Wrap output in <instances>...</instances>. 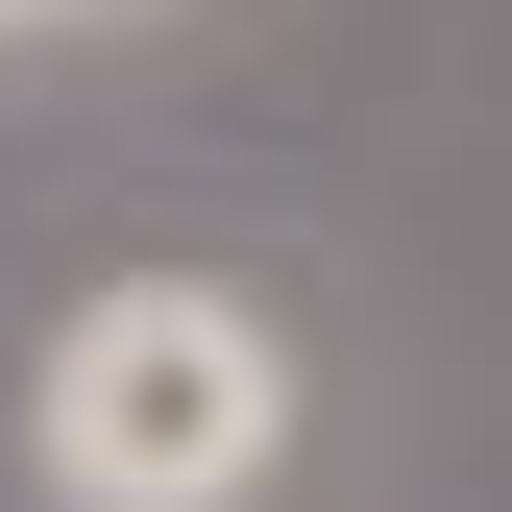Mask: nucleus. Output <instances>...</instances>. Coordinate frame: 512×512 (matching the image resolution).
<instances>
[{"mask_svg":"<svg viewBox=\"0 0 512 512\" xmlns=\"http://www.w3.org/2000/svg\"><path fill=\"white\" fill-rule=\"evenodd\" d=\"M293 415H317V366L244 269H98L25 342V488L49 512H269Z\"/></svg>","mask_w":512,"mask_h":512,"instance_id":"1","label":"nucleus"},{"mask_svg":"<svg viewBox=\"0 0 512 512\" xmlns=\"http://www.w3.org/2000/svg\"><path fill=\"white\" fill-rule=\"evenodd\" d=\"M74 25H171V0H74Z\"/></svg>","mask_w":512,"mask_h":512,"instance_id":"3","label":"nucleus"},{"mask_svg":"<svg viewBox=\"0 0 512 512\" xmlns=\"http://www.w3.org/2000/svg\"><path fill=\"white\" fill-rule=\"evenodd\" d=\"M49 25H74V0H0V49H49Z\"/></svg>","mask_w":512,"mask_h":512,"instance_id":"2","label":"nucleus"}]
</instances>
